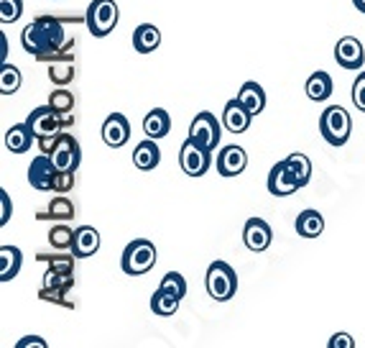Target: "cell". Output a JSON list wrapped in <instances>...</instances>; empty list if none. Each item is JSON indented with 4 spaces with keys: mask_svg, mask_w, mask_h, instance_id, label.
I'll list each match as a JSON object with an SVG mask.
<instances>
[{
    "mask_svg": "<svg viewBox=\"0 0 365 348\" xmlns=\"http://www.w3.org/2000/svg\"><path fill=\"white\" fill-rule=\"evenodd\" d=\"M79 19H56V16H36L24 31L21 44L31 56L41 64L64 54H74L77 39L67 34V24H77Z\"/></svg>",
    "mask_w": 365,
    "mask_h": 348,
    "instance_id": "6da1fadb",
    "label": "cell"
},
{
    "mask_svg": "<svg viewBox=\"0 0 365 348\" xmlns=\"http://www.w3.org/2000/svg\"><path fill=\"white\" fill-rule=\"evenodd\" d=\"M319 131L329 146H345L350 141V134H353V118L340 105H329L319 116Z\"/></svg>",
    "mask_w": 365,
    "mask_h": 348,
    "instance_id": "7a4b0ae2",
    "label": "cell"
},
{
    "mask_svg": "<svg viewBox=\"0 0 365 348\" xmlns=\"http://www.w3.org/2000/svg\"><path fill=\"white\" fill-rule=\"evenodd\" d=\"M156 259H158L156 246H153L151 241L135 239L125 246V251H123L120 269L128 277H140V274H146V272H151V269L156 267Z\"/></svg>",
    "mask_w": 365,
    "mask_h": 348,
    "instance_id": "3957f363",
    "label": "cell"
},
{
    "mask_svg": "<svg viewBox=\"0 0 365 348\" xmlns=\"http://www.w3.org/2000/svg\"><path fill=\"white\" fill-rule=\"evenodd\" d=\"M205 284H207V294L215 302H227L237 292L235 269L227 262H212L207 267V274H205Z\"/></svg>",
    "mask_w": 365,
    "mask_h": 348,
    "instance_id": "277c9868",
    "label": "cell"
},
{
    "mask_svg": "<svg viewBox=\"0 0 365 348\" xmlns=\"http://www.w3.org/2000/svg\"><path fill=\"white\" fill-rule=\"evenodd\" d=\"M118 16H120V11H118L115 0H92L90 8H87L85 24L92 36L105 39L118 26Z\"/></svg>",
    "mask_w": 365,
    "mask_h": 348,
    "instance_id": "5b68a950",
    "label": "cell"
},
{
    "mask_svg": "<svg viewBox=\"0 0 365 348\" xmlns=\"http://www.w3.org/2000/svg\"><path fill=\"white\" fill-rule=\"evenodd\" d=\"M189 139L195 141V144H200L202 149L215 151L220 146V139H222V126L215 118V113H210V110L197 113L192 126H189Z\"/></svg>",
    "mask_w": 365,
    "mask_h": 348,
    "instance_id": "8992f818",
    "label": "cell"
},
{
    "mask_svg": "<svg viewBox=\"0 0 365 348\" xmlns=\"http://www.w3.org/2000/svg\"><path fill=\"white\" fill-rule=\"evenodd\" d=\"M49 159L54 161V166L59 171H77L79 164H82V149H79V141L74 139L72 134H64V131H61L49 151Z\"/></svg>",
    "mask_w": 365,
    "mask_h": 348,
    "instance_id": "52a82bcc",
    "label": "cell"
},
{
    "mask_svg": "<svg viewBox=\"0 0 365 348\" xmlns=\"http://www.w3.org/2000/svg\"><path fill=\"white\" fill-rule=\"evenodd\" d=\"M179 164H182V171L189 177H202L212 166V151H207L192 139H187L182 144V149H179Z\"/></svg>",
    "mask_w": 365,
    "mask_h": 348,
    "instance_id": "ba28073f",
    "label": "cell"
},
{
    "mask_svg": "<svg viewBox=\"0 0 365 348\" xmlns=\"http://www.w3.org/2000/svg\"><path fill=\"white\" fill-rule=\"evenodd\" d=\"M56 179H59V169L49 159V154H38L29 166L31 187L38 192H56Z\"/></svg>",
    "mask_w": 365,
    "mask_h": 348,
    "instance_id": "9c48e42d",
    "label": "cell"
},
{
    "mask_svg": "<svg viewBox=\"0 0 365 348\" xmlns=\"http://www.w3.org/2000/svg\"><path fill=\"white\" fill-rule=\"evenodd\" d=\"M26 123H29V129L34 131L36 139H43V136H56V134H61V131H67L64 129V123H61L59 113H56L51 105L34 108L29 113V118H26Z\"/></svg>",
    "mask_w": 365,
    "mask_h": 348,
    "instance_id": "30bf717a",
    "label": "cell"
},
{
    "mask_svg": "<svg viewBox=\"0 0 365 348\" xmlns=\"http://www.w3.org/2000/svg\"><path fill=\"white\" fill-rule=\"evenodd\" d=\"M335 61L342 69H350V72L363 69V64H365L363 44L355 36H342L340 41L335 44Z\"/></svg>",
    "mask_w": 365,
    "mask_h": 348,
    "instance_id": "8fae6325",
    "label": "cell"
},
{
    "mask_svg": "<svg viewBox=\"0 0 365 348\" xmlns=\"http://www.w3.org/2000/svg\"><path fill=\"white\" fill-rule=\"evenodd\" d=\"M243 241H245V246H248V251L261 254V251H266L268 246H271V241H274V231H271V226H268L263 218H248L243 228Z\"/></svg>",
    "mask_w": 365,
    "mask_h": 348,
    "instance_id": "7c38bea8",
    "label": "cell"
},
{
    "mask_svg": "<svg viewBox=\"0 0 365 348\" xmlns=\"http://www.w3.org/2000/svg\"><path fill=\"white\" fill-rule=\"evenodd\" d=\"M130 139V123L123 113H110L103 123V141L110 149L125 146Z\"/></svg>",
    "mask_w": 365,
    "mask_h": 348,
    "instance_id": "4fadbf2b",
    "label": "cell"
},
{
    "mask_svg": "<svg viewBox=\"0 0 365 348\" xmlns=\"http://www.w3.org/2000/svg\"><path fill=\"white\" fill-rule=\"evenodd\" d=\"M215 166H217L220 177H237V174H243L245 166H248V154L240 146H225L217 154Z\"/></svg>",
    "mask_w": 365,
    "mask_h": 348,
    "instance_id": "5bb4252c",
    "label": "cell"
},
{
    "mask_svg": "<svg viewBox=\"0 0 365 348\" xmlns=\"http://www.w3.org/2000/svg\"><path fill=\"white\" fill-rule=\"evenodd\" d=\"M299 187V182L294 179V174L289 171L287 161H276L274 169L268 171V192L274 197H287V195H294Z\"/></svg>",
    "mask_w": 365,
    "mask_h": 348,
    "instance_id": "9a60e30c",
    "label": "cell"
},
{
    "mask_svg": "<svg viewBox=\"0 0 365 348\" xmlns=\"http://www.w3.org/2000/svg\"><path fill=\"white\" fill-rule=\"evenodd\" d=\"M253 118L256 116H253L237 98L227 100L225 110H222V126H225V131H230V134H245Z\"/></svg>",
    "mask_w": 365,
    "mask_h": 348,
    "instance_id": "2e32d148",
    "label": "cell"
},
{
    "mask_svg": "<svg viewBox=\"0 0 365 348\" xmlns=\"http://www.w3.org/2000/svg\"><path fill=\"white\" fill-rule=\"evenodd\" d=\"M100 249V233L98 228L92 226H82L74 231V241H72V254L77 259H90L95 257Z\"/></svg>",
    "mask_w": 365,
    "mask_h": 348,
    "instance_id": "e0dca14e",
    "label": "cell"
},
{
    "mask_svg": "<svg viewBox=\"0 0 365 348\" xmlns=\"http://www.w3.org/2000/svg\"><path fill=\"white\" fill-rule=\"evenodd\" d=\"M49 105L59 113L61 123H64V129H72L74 123H77V118H74V108H77V98H74L72 92L64 90V87H59V90H54L49 95Z\"/></svg>",
    "mask_w": 365,
    "mask_h": 348,
    "instance_id": "ac0fdd59",
    "label": "cell"
},
{
    "mask_svg": "<svg viewBox=\"0 0 365 348\" xmlns=\"http://www.w3.org/2000/svg\"><path fill=\"white\" fill-rule=\"evenodd\" d=\"M77 77V61H74V54H64L56 56V59L49 61V80L51 85L64 87Z\"/></svg>",
    "mask_w": 365,
    "mask_h": 348,
    "instance_id": "d6986e66",
    "label": "cell"
},
{
    "mask_svg": "<svg viewBox=\"0 0 365 348\" xmlns=\"http://www.w3.org/2000/svg\"><path fill=\"white\" fill-rule=\"evenodd\" d=\"M34 141H36V136L29 129V123H16L6 131V149L11 154H26Z\"/></svg>",
    "mask_w": 365,
    "mask_h": 348,
    "instance_id": "ffe728a7",
    "label": "cell"
},
{
    "mask_svg": "<svg viewBox=\"0 0 365 348\" xmlns=\"http://www.w3.org/2000/svg\"><path fill=\"white\" fill-rule=\"evenodd\" d=\"M171 131V116L166 113L164 108H153L151 113H146V118H143V134H146V139H164V136H169Z\"/></svg>",
    "mask_w": 365,
    "mask_h": 348,
    "instance_id": "44dd1931",
    "label": "cell"
},
{
    "mask_svg": "<svg viewBox=\"0 0 365 348\" xmlns=\"http://www.w3.org/2000/svg\"><path fill=\"white\" fill-rule=\"evenodd\" d=\"M294 228H297V233L302 239H317V236H322V231H324V218L319 210H312V208L302 210V213L297 215Z\"/></svg>",
    "mask_w": 365,
    "mask_h": 348,
    "instance_id": "7402d4cb",
    "label": "cell"
},
{
    "mask_svg": "<svg viewBox=\"0 0 365 348\" xmlns=\"http://www.w3.org/2000/svg\"><path fill=\"white\" fill-rule=\"evenodd\" d=\"M24 254L19 246H0V282H11L19 277Z\"/></svg>",
    "mask_w": 365,
    "mask_h": 348,
    "instance_id": "603a6c76",
    "label": "cell"
},
{
    "mask_svg": "<svg viewBox=\"0 0 365 348\" xmlns=\"http://www.w3.org/2000/svg\"><path fill=\"white\" fill-rule=\"evenodd\" d=\"M158 161H161V149L156 146V139L140 141L133 151V164L138 166L140 171H151L158 166Z\"/></svg>",
    "mask_w": 365,
    "mask_h": 348,
    "instance_id": "cb8c5ba5",
    "label": "cell"
},
{
    "mask_svg": "<svg viewBox=\"0 0 365 348\" xmlns=\"http://www.w3.org/2000/svg\"><path fill=\"white\" fill-rule=\"evenodd\" d=\"M158 44H161V31L153 24H140L133 31V49L138 54H151L158 49Z\"/></svg>",
    "mask_w": 365,
    "mask_h": 348,
    "instance_id": "d4e9b609",
    "label": "cell"
},
{
    "mask_svg": "<svg viewBox=\"0 0 365 348\" xmlns=\"http://www.w3.org/2000/svg\"><path fill=\"white\" fill-rule=\"evenodd\" d=\"M74 213H77L74 202L69 200V197L59 195V197H54L43 210H38L36 218L38 220H59V223H64V220H72Z\"/></svg>",
    "mask_w": 365,
    "mask_h": 348,
    "instance_id": "484cf974",
    "label": "cell"
},
{
    "mask_svg": "<svg viewBox=\"0 0 365 348\" xmlns=\"http://www.w3.org/2000/svg\"><path fill=\"white\" fill-rule=\"evenodd\" d=\"M307 90V98L314 100V103H324V100L332 95V77L322 69H317V72L309 74V80L304 85Z\"/></svg>",
    "mask_w": 365,
    "mask_h": 348,
    "instance_id": "4316f807",
    "label": "cell"
},
{
    "mask_svg": "<svg viewBox=\"0 0 365 348\" xmlns=\"http://www.w3.org/2000/svg\"><path fill=\"white\" fill-rule=\"evenodd\" d=\"M237 100L245 105V108L253 113V116H258V113H263V108H266V92H263V87L258 85V82H245L243 87H240V92H237Z\"/></svg>",
    "mask_w": 365,
    "mask_h": 348,
    "instance_id": "83f0119b",
    "label": "cell"
},
{
    "mask_svg": "<svg viewBox=\"0 0 365 348\" xmlns=\"http://www.w3.org/2000/svg\"><path fill=\"white\" fill-rule=\"evenodd\" d=\"M284 161H287V166H289V171L294 174V179L299 182V187H307V184H309V179H312V161H309V156H307V154L294 151V154H289Z\"/></svg>",
    "mask_w": 365,
    "mask_h": 348,
    "instance_id": "f1b7e54d",
    "label": "cell"
},
{
    "mask_svg": "<svg viewBox=\"0 0 365 348\" xmlns=\"http://www.w3.org/2000/svg\"><path fill=\"white\" fill-rule=\"evenodd\" d=\"M41 287L72 292V287H74V272H69V269H49V267H46V274H43Z\"/></svg>",
    "mask_w": 365,
    "mask_h": 348,
    "instance_id": "f546056e",
    "label": "cell"
},
{
    "mask_svg": "<svg viewBox=\"0 0 365 348\" xmlns=\"http://www.w3.org/2000/svg\"><path fill=\"white\" fill-rule=\"evenodd\" d=\"M179 302H182V299H177L174 294H169L166 289L158 287L151 297V310L158 318H169V315H174V312L179 310Z\"/></svg>",
    "mask_w": 365,
    "mask_h": 348,
    "instance_id": "4dcf8cb0",
    "label": "cell"
},
{
    "mask_svg": "<svg viewBox=\"0 0 365 348\" xmlns=\"http://www.w3.org/2000/svg\"><path fill=\"white\" fill-rule=\"evenodd\" d=\"M21 87V72L19 67H13V64H3L0 67V95H13V92H19Z\"/></svg>",
    "mask_w": 365,
    "mask_h": 348,
    "instance_id": "1f68e13d",
    "label": "cell"
},
{
    "mask_svg": "<svg viewBox=\"0 0 365 348\" xmlns=\"http://www.w3.org/2000/svg\"><path fill=\"white\" fill-rule=\"evenodd\" d=\"M72 241H74V231L69 226H54L49 231V244L54 246L56 251L72 249Z\"/></svg>",
    "mask_w": 365,
    "mask_h": 348,
    "instance_id": "d6a6232c",
    "label": "cell"
},
{
    "mask_svg": "<svg viewBox=\"0 0 365 348\" xmlns=\"http://www.w3.org/2000/svg\"><path fill=\"white\" fill-rule=\"evenodd\" d=\"M161 289H166L169 294H174L177 299H182L184 294H187V279H184L179 272H169V274L161 279V284H158Z\"/></svg>",
    "mask_w": 365,
    "mask_h": 348,
    "instance_id": "836d02e7",
    "label": "cell"
},
{
    "mask_svg": "<svg viewBox=\"0 0 365 348\" xmlns=\"http://www.w3.org/2000/svg\"><path fill=\"white\" fill-rule=\"evenodd\" d=\"M24 13V0H0V24H16Z\"/></svg>",
    "mask_w": 365,
    "mask_h": 348,
    "instance_id": "e575fe53",
    "label": "cell"
},
{
    "mask_svg": "<svg viewBox=\"0 0 365 348\" xmlns=\"http://www.w3.org/2000/svg\"><path fill=\"white\" fill-rule=\"evenodd\" d=\"M38 297H41L43 302H54V305H61V307H74V302L69 299V292H64V289L41 287L38 289Z\"/></svg>",
    "mask_w": 365,
    "mask_h": 348,
    "instance_id": "d590c367",
    "label": "cell"
},
{
    "mask_svg": "<svg viewBox=\"0 0 365 348\" xmlns=\"http://www.w3.org/2000/svg\"><path fill=\"white\" fill-rule=\"evenodd\" d=\"M353 103L355 108L365 113V72H360L358 80L353 82Z\"/></svg>",
    "mask_w": 365,
    "mask_h": 348,
    "instance_id": "8d00e7d4",
    "label": "cell"
},
{
    "mask_svg": "<svg viewBox=\"0 0 365 348\" xmlns=\"http://www.w3.org/2000/svg\"><path fill=\"white\" fill-rule=\"evenodd\" d=\"M13 215V205H11V197H8L6 189H0V226H6L8 220Z\"/></svg>",
    "mask_w": 365,
    "mask_h": 348,
    "instance_id": "74e56055",
    "label": "cell"
},
{
    "mask_svg": "<svg viewBox=\"0 0 365 348\" xmlns=\"http://www.w3.org/2000/svg\"><path fill=\"white\" fill-rule=\"evenodd\" d=\"M327 346L329 348H355V341L350 333H335V336L329 338Z\"/></svg>",
    "mask_w": 365,
    "mask_h": 348,
    "instance_id": "f35d334b",
    "label": "cell"
},
{
    "mask_svg": "<svg viewBox=\"0 0 365 348\" xmlns=\"http://www.w3.org/2000/svg\"><path fill=\"white\" fill-rule=\"evenodd\" d=\"M29 346H38V348H46V341H41L38 336H29L19 343V348H29Z\"/></svg>",
    "mask_w": 365,
    "mask_h": 348,
    "instance_id": "ab89813d",
    "label": "cell"
},
{
    "mask_svg": "<svg viewBox=\"0 0 365 348\" xmlns=\"http://www.w3.org/2000/svg\"><path fill=\"white\" fill-rule=\"evenodd\" d=\"M353 6L358 8L360 13H365V0H353Z\"/></svg>",
    "mask_w": 365,
    "mask_h": 348,
    "instance_id": "60d3db41",
    "label": "cell"
}]
</instances>
